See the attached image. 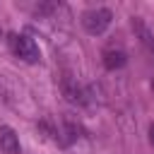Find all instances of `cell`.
I'll return each instance as SVG.
<instances>
[{"mask_svg": "<svg viewBox=\"0 0 154 154\" xmlns=\"http://www.w3.org/2000/svg\"><path fill=\"white\" fill-rule=\"evenodd\" d=\"M10 48H12V53H14L19 60H24V63H38V58H41L36 41H34L31 36H26V34H12V36H10Z\"/></svg>", "mask_w": 154, "mask_h": 154, "instance_id": "cell-1", "label": "cell"}, {"mask_svg": "<svg viewBox=\"0 0 154 154\" xmlns=\"http://www.w3.org/2000/svg\"><path fill=\"white\" fill-rule=\"evenodd\" d=\"M111 19H113L111 10L96 7V10H87V12L82 14V26H84L91 36H99V34H103V31L111 26Z\"/></svg>", "mask_w": 154, "mask_h": 154, "instance_id": "cell-2", "label": "cell"}, {"mask_svg": "<svg viewBox=\"0 0 154 154\" xmlns=\"http://www.w3.org/2000/svg\"><path fill=\"white\" fill-rule=\"evenodd\" d=\"M63 91H65V96H67L72 103H82V101H84V96H82V89H79L77 84L63 82Z\"/></svg>", "mask_w": 154, "mask_h": 154, "instance_id": "cell-5", "label": "cell"}, {"mask_svg": "<svg viewBox=\"0 0 154 154\" xmlns=\"http://www.w3.org/2000/svg\"><path fill=\"white\" fill-rule=\"evenodd\" d=\"M103 65L108 70H118L125 65V53L123 51H106L103 53Z\"/></svg>", "mask_w": 154, "mask_h": 154, "instance_id": "cell-4", "label": "cell"}, {"mask_svg": "<svg viewBox=\"0 0 154 154\" xmlns=\"http://www.w3.org/2000/svg\"><path fill=\"white\" fill-rule=\"evenodd\" d=\"M149 142H152V144H154V123H152V125H149Z\"/></svg>", "mask_w": 154, "mask_h": 154, "instance_id": "cell-6", "label": "cell"}, {"mask_svg": "<svg viewBox=\"0 0 154 154\" xmlns=\"http://www.w3.org/2000/svg\"><path fill=\"white\" fill-rule=\"evenodd\" d=\"M0 149L5 154H19V137L7 125H0Z\"/></svg>", "mask_w": 154, "mask_h": 154, "instance_id": "cell-3", "label": "cell"}]
</instances>
